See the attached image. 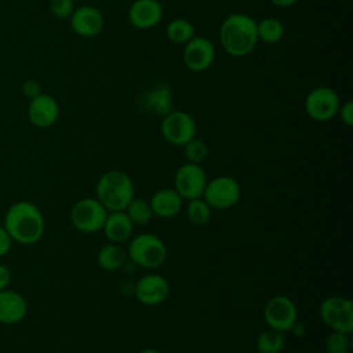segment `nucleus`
I'll use <instances>...</instances> for the list:
<instances>
[{"label":"nucleus","mask_w":353,"mask_h":353,"mask_svg":"<svg viewBox=\"0 0 353 353\" xmlns=\"http://www.w3.org/2000/svg\"><path fill=\"white\" fill-rule=\"evenodd\" d=\"M3 226L11 236L12 241L29 245L37 243L43 237L46 222L36 204L21 200L12 203L7 208Z\"/></svg>","instance_id":"obj_1"},{"label":"nucleus","mask_w":353,"mask_h":353,"mask_svg":"<svg viewBox=\"0 0 353 353\" xmlns=\"http://www.w3.org/2000/svg\"><path fill=\"white\" fill-rule=\"evenodd\" d=\"M219 40L223 50L236 58L248 55L256 46V21L243 12L228 15L221 23Z\"/></svg>","instance_id":"obj_2"},{"label":"nucleus","mask_w":353,"mask_h":353,"mask_svg":"<svg viewBox=\"0 0 353 353\" xmlns=\"http://www.w3.org/2000/svg\"><path fill=\"white\" fill-rule=\"evenodd\" d=\"M134 193L132 179L119 170L102 174L97 183V199L108 211H124L134 199Z\"/></svg>","instance_id":"obj_3"},{"label":"nucleus","mask_w":353,"mask_h":353,"mask_svg":"<svg viewBox=\"0 0 353 353\" xmlns=\"http://www.w3.org/2000/svg\"><path fill=\"white\" fill-rule=\"evenodd\" d=\"M127 255L134 263L145 269H156L165 262L167 248L159 236L141 233L130 241Z\"/></svg>","instance_id":"obj_4"},{"label":"nucleus","mask_w":353,"mask_h":353,"mask_svg":"<svg viewBox=\"0 0 353 353\" xmlns=\"http://www.w3.org/2000/svg\"><path fill=\"white\" fill-rule=\"evenodd\" d=\"M323 323L332 331L349 334L353 331V302L345 296H328L319 307Z\"/></svg>","instance_id":"obj_5"},{"label":"nucleus","mask_w":353,"mask_h":353,"mask_svg":"<svg viewBox=\"0 0 353 353\" xmlns=\"http://www.w3.org/2000/svg\"><path fill=\"white\" fill-rule=\"evenodd\" d=\"M108 210L102 205L98 199L87 197L73 204L70 210L72 225L83 233H95L102 230Z\"/></svg>","instance_id":"obj_6"},{"label":"nucleus","mask_w":353,"mask_h":353,"mask_svg":"<svg viewBox=\"0 0 353 353\" xmlns=\"http://www.w3.org/2000/svg\"><path fill=\"white\" fill-rule=\"evenodd\" d=\"M197 125L194 119L183 110H171L163 116L160 124L161 137L174 146H183L196 137Z\"/></svg>","instance_id":"obj_7"},{"label":"nucleus","mask_w":353,"mask_h":353,"mask_svg":"<svg viewBox=\"0 0 353 353\" xmlns=\"http://www.w3.org/2000/svg\"><path fill=\"white\" fill-rule=\"evenodd\" d=\"M241 196V188L239 182L232 176H216L207 181L203 192L205 203L215 210H226L233 207Z\"/></svg>","instance_id":"obj_8"},{"label":"nucleus","mask_w":353,"mask_h":353,"mask_svg":"<svg viewBox=\"0 0 353 353\" xmlns=\"http://www.w3.org/2000/svg\"><path fill=\"white\" fill-rule=\"evenodd\" d=\"M341 101L335 90L331 87L320 85L313 88L305 98V112L314 121L331 120L339 109Z\"/></svg>","instance_id":"obj_9"},{"label":"nucleus","mask_w":353,"mask_h":353,"mask_svg":"<svg viewBox=\"0 0 353 353\" xmlns=\"http://www.w3.org/2000/svg\"><path fill=\"white\" fill-rule=\"evenodd\" d=\"M207 176L200 164L183 163L175 172L174 189L183 200H193L203 196Z\"/></svg>","instance_id":"obj_10"},{"label":"nucleus","mask_w":353,"mask_h":353,"mask_svg":"<svg viewBox=\"0 0 353 353\" xmlns=\"http://www.w3.org/2000/svg\"><path fill=\"white\" fill-rule=\"evenodd\" d=\"M263 319L269 328L280 332L291 331L296 323V306L285 295L272 296L263 307Z\"/></svg>","instance_id":"obj_11"},{"label":"nucleus","mask_w":353,"mask_h":353,"mask_svg":"<svg viewBox=\"0 0 353 353\" xmlns=\"http://www.w3.org/2000/svg\"><path fill=\"white\" fill-rule=\"evenodd\" d=\"M182 59L185 66L192 72H204L210 69L215 59V47L204 36L192 37L183 47Z\"/></svg>","instance_id":"obj_12"},{"label":"nucleus","mask_w":353,"mask_h":353,"mask_svg":"<svg viewBox=\"0 0 353 353\" xmlns=\"http://www.w3.org/2000/svg\"><path fill=\"white\" fill-rule=\"evenodd\" d=\"M135 298L148 306L163 303L170 295V284L167 279L157 273H149L141 277L134 288Z\"/></svg>","instance_id":"obj_13"},{"label":"nucleus","mask_w":353,"mask_h":353,"mask_svg":"<svg viewBox=\"0 0 353 353\" xmlns=\"http://www.w3.org/2000/svg\"><path fill=\"white\" fill-rule=\"evenodd\" d=\"M69 22L72 30L81 37L98 36L105 25L102 12L94 6H80L74 8Z\"/></svg>","instance_id":"obj_14"},{"label":"nucleus","mask_w":353,"mask_h":353,"mask_svg":"<svg viewBox=\"0 0 353 353\" xmlns=\"http://www.w3.org/2000/svg\"><path fill=\"white\" fill-rule=\"evenodd\" d=\"M28 117L33 125L48 128L54 125L59 117V105L52 95L41 92L29 101Z\"/></svg>","instance_id":"obj_15"},{"label":"nucleus","mask_w":353,"mask_h":353,"mask_svg":"<svg viewBox=\"0 0 353 353\" xmlns=\"http://www.w3.org/2000/svg\"><path fill=\"white\" fill-rule=\"evenodd\" d=\"M161 18L163 7L159 0H134L128 8V21L137 29H152Z\"/></svg>","instance_id":"obj_16"},{"label":"nucleus","mask_w":353,"mask_h":353,"mask_svg":"<svg viewBox=\"0 0 353 353\" xmlns=\"http://www.w3.org/2000/svg\"><path fill=\"white\" fill-rule=\"evenodd\" d=\"M28 314V302L17 291L3 290L0 291V323L12 325L25 319Z\"/></svg>","instance_id":"obj_17"},{"label":"nucleus","mask_w":353,"mask_h":353,"mask_svg":"<svg viewBox=\"0 0 353 353\" xmlns=\"http://www.w3.org/2000/svg\"><path fill=\"white\" fill-rule=\"evenodd\" d=\"M139 102L145 112L154 113L159 116H165L174 109L172 91L165 84H157L145 91Z\"/></svg>","instance_id":"obj_18"},{"label":"nucleus","mask_w":353,"mask_h":353,"mask_svg":"<svg viewBox=\"0 0 353 353\" xmlns=\"http://www.w3.org/2000/svg\"><path fill=\"white\" fill-rule=\"evenodd\" d=\"M149 204L153 215L163 219H170L181 211L183 199L176 193L175 189L164 188L154 192V194L149 200Z\"/></svg>","instance_id":"obj_19"},{"label":"nucleus","mask_w":353,"mask_h":353,"mask_svg":"<svg viewBox=\"0 0 353 353\" xmlns=\"http://www.w3.org/2000/svg\"><path fill=\"white\" fill-rule=\"evenodd\" d=\"M105 236L116 244L127 241L134 230V223L124 211H110L102 228Z\"/></svg>","instance_id":"obj_20"},{"label":"nucleus","mask_w":353,"mask_h":353,"mask_svg":"<svg viewBox=\"0 0 353 353\" xmlns=\"http://www.w3.org/2000/svg\"><path fill=\"white\" fill-rule=\"evenodd\" d=\"M127 258H128L127 250H124L121 245L116 243L103 245L97 254L98 265L108 272H114L120 269L125 263Z\"/></svg>","instance_id":"obj_21"},{"label":"nucleus","mask_w":353,"mask_h":353,"mask_svg":"<svg viewBox=\"0 0 353 353\" xmlns=\"http://www.w3.org/2000/svg\"><path fill=\"white\" fill-rule=\"evenodd\" d=\"M194 26L185 18H175L170 21L165 28V34L174 44H186L192 37H194Z\"/></svg>","instance_id":"obj_22"},{"label":"nucleus","mask_w":353,"mask_h":353,"mask_svg":"<svg viewBox=\"0 0 353 353\" xmlns=\"http://www.w3.org/2000/svg\"><path fill=\"white\" fill-rule=\"evenodd\" d=\"M258 40H262L268 44H274L280 41L284 36V25L279 18L268 17L256 22Z\"/></svg>","instance_id":"obj_23"},{"label":"nucleus","mask_w":353,"mask_h":353,"mask_svg":"<svg viewBox=\"0 0 353 353\" xmlns=\"http://www.w3.org/2000/svg\"><path fill=\"white\" fill-rule=\"evenodd\" d=\"M255 343L259 353H280L285 346V336L284 332L269 328L256 336Z\"/></svg>","instance_id":"obj_24"},{"label":"nucleus","mask_w":353,"mask_h":353,"mask_svg":"<svg viewBox=\"0 0 353 353\" xmlns=\"http://www.w3.org/2000/svg\"><path fill=\"white\" fill-rule=\"evenodd\" d=\"M211 207L205 203L203 197L189 200L186 207V218L194 226L205 225L211 218Z\"/></svg>","instance_id":"obj_25"},{"label":"nucleus","mask_w":353,"mask_h":353,"mask_svg":"<svg viewBox=\"0 0 353 353\" xmlns=\"http://www.w3.org/2000/svg\"><path fill=\"white\" fill-rule=\"evenodd\" d=\"M124 212L131 219V222L137 225H145L153 216V211L150 208L149 201L143 199H132L124 208Z\"/></svg>","instance_id":"obj_26"},{"label":"nucleus","mask_w":353,"mask_h":353,"mask_svg":"<svg viewBox=\"0 0 353 353\" xmlns=\"http://www.w3.org/2000/svg\"><path fill=\"white\" fill-rule=\"evenodd\" d=\"M183 156L189 163H194V164H201L210 153L208 145L199 138H192L190 141H188L183 146Z\"/></svg>","instance_id":"obj_27"},{"label":"nucleus","mask_w":353,"mask_h":353,"mask_svg":"<svg viewBox=\"0 0 353 353\" xmlns=\"http://www.w3.org/2000/svg\"><path fill=\"white\" fill-rule=\"evenodd\" d=\"M327 353H347L350 349L349 334L332 331L324 343Z\"/></svg>","instance_id":"obj_28"},{"label":"nucleus","mask_w":353,"mask_h":353,"mask_svg":"<svg viewBox=\"0 0 353 353\" xmlns=\"http://www.w3.org/2000/svg\"><path fill=\"white\" fill-rule=\"evenodd\" d=\"M74 8L73 0H50V11L59 19H69Z\"/></svg>","instance_id":"obj_29"},{"label":"nucleus","mask_w":353,"mask_h":353,"mask_svg":"<svg viewBox=\"0 0 353 353\" xmlns=\"http://www.w3.org/2000/svg\"><path fill=\"white\" fill-rule=\"evenodd\" d=\"M338 113L343 124H346L347 127L353 125V102L352 101H346L345 103L339 105Z\"/></svg>","instance_id":"obj_30"},{"label":"nucleus","mask_w":353,"mask_h":353,"mask_svg":"<svg viewBox=\"0 0 353 353\" xmlns=\"http://www.w3.org/2000/svg\"><path fill=\"white\" fill-rule=\"evenodd\" d=\"M22 92L25 97L32 99V98L37 97L39 94H41V85L36 80H26L22 85Z\"/></svg>","instance_id":"obj_31"},{"label":"nucleus","mask_w":353,"mask_h":353,"mask_svg":"<svg viewBox=\"0 0 353 353\" xmlns=\"http://www.w3.org/2000/svg\"><path fill=\"white\" fill-rule=\"evenodd\" d=\"M12 243L14 241L8 234V232L4 229L3 225H0V256H4L10 252Z\"/></svg>","instance_id":"obj_32"},{"label":"nucleus","mask_w":353,"mask_h":353,"mask_svg":"<svg viewBox=\"0 0 353 353\" xmlns=\"http://www.w3.org/2000/svg\"><path fill=\"white\" fill-rule=\"evenodd\" d=\"M11 277H12V274H11L10 268L0 263V291L8 288V285L11 283Z\"/></svg>","instance_id":"obj_33"},{"label":"nucleus","mask_w":353,"mask_h":353,"mask_svg":"<svg viewBox=\"0 0 353 353\" xmlns=\"http://www.w3.org/2000/svg\"><path fill=\"white\" fill-rule=\"evenodd\" d=\"M270 1L277 7H291L296 4L299 0H270Z\"/></svg>","instance_id":"obj_34"},{"label":"nucleus","mask_w":353,"mask_h":353,"mask_svg":"<svg viewBox=\"0 0 353 353\" xmlns=\"http://www.w3.org/2000/svg\"><path fill=\"white\" fill-rule=\"evenodd\" d=\"M139 353H160V352L156 350V349H153V347H145V349H142Z\"/></svg>","instance_id":"obj_35"}]
</instances>
